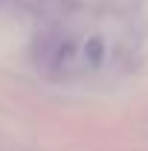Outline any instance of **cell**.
Wrapping results in <instances>:
<instances>
[{
	"label": "cell",
	"instance_id": "obj_1",
	"mask_svg": "<svg viewBox=\"0 0 148 151\" xmlns=\"http://www.w3.org/2000/svg\"><path fill=\"white\" fill-rule=\"evenodd\" d=\"M111 61V38L96 29L61 26L41 41L35 55L38 73L50 81H81L102 73Z\"/></svg>",
	"mask_w": 148,
	"mask_h": 151
}]
</instances>
